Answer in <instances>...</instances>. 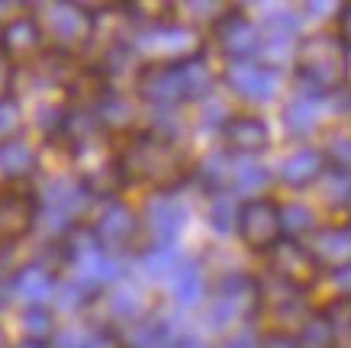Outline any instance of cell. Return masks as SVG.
<instances>
[{"mask_svg": "<svg viewBox=\"0 0 351 348\" xmlns=\"http://www.w3.org/2000/svg\"><path fill=\"white\" fill-rule=\"evenodd\" d=\"M261 348H297V342L287 336H265L261 332Z\"/></svg>", "mask_w": 351, "mask_h": 348, "instance_id": "f546056e", "label": "cell"}, {"mask_svg": "<svg viewBox=\"0 0 351 348\" xmlns=\"http://www.w3.org/2000/svg\"><path fill=\"white\" fill-rule=\"evenodd\" d=\"M16 84H20V68L0 55V104L16 100Z\"/></svg>", "mask_w": 351, "mask_h": 348, "instance_id": "484cf974", "label": "cell"}, {"mask_svg": "<svg viewBox=\"0 0 351 348\" xmlns=\"http://www.w3.org/2000/svg\"><path fill=\"white\" fill-rule=\"evenodd\" d=\"M142 222H145V235H155L158 245L171 242L184 229V203L178 200V194L149 197L142 207Z\"/></svg>", "mask_w": 351, "mask_h": 348, "instance_id": "e0dca14e", "label": "cell"}, {"mask_svg": "<svg viewBox=\"0 0 351 348\" xmlns=\"http://www.w3.org/2000/svg\"><path fill=\"white\" fill-rule=\"evenodd\" d=\"M123 348H129V345H123Z\"/></svg>", "mask_w": 351, "mask_h": 348, "instance_id": "1f68e13d", "label": "cell"}, {"mask_svg": "<svg viewBox=\"0 0 351 348\" xmlns=\"http://www.w3.org/2000/svg\"><path fill=\"white\" fill-rule=\"evenodd\" d=\"M39 23L45 30V39L52 49L81 55L87 45L94 43L97 32V10L81 7V3H39L32 7Z\"/></svg>", "mask_w": 351, "mask_h": 348, "instance_id": "8992f818", "label": "cell"}, {"mask_svg": "<svg viewBox=\"0 0 351 348\" xmlns=\"http://www.w3.org/2000/svg\"><path fill=\"white\" fill-rule=\"evenodd\" d=\"M326 165H329V161H326V155L319 152V146L303 142V146L290 148L287 155L280 159V165H277V171H274V181H280L284 187L306 190L319 181V174L326 171Z\"/></svg>", "mask_w": 351, "mask_h": 348, "instance_id": "2e32d148", "label": "cell"}, {"mask_svg": "<svg viewBox=\"0 0 351 348\" xmlns=\"http://www.w3.org/2000/svg\"><path fill=\"white\" fill-rule=\"evenodd\" d=\"M84 226L110 255H117V258L126 252L142 255V239H145L142 210L132 207L123 194H117V197H97Z\"/></svg>", "mask_w": 351, "mask_h": 348, "instance_id": "3957f363", "label": "cell"}, {"mask_svg": "<svg viewBox=\"0 0 351 348\" xmlns=\"http://www.w3.org/2000/svg\"><path fill=\"white\" fill-rule=\"evenodd\" d=\"M52 45L45 39V30L36 10H16V13H7L0 20V55L10 58L16 68H29L49 52Z\"/></svg>", "mask_w": 351, "mask_h": 348, "instance_id": "52a82bcc", "label": "cell"}, {"mask_svg": "<svg viewBox=\"0 0 351 348\" xmlns=\"http://www.w3.org/2000/svg\"><path fill=\"white\" fill-rule=\"evenodd\" d=\"M309 248L316 255V262L322 264L326 277L348 268L351 264V216L348 220H335V222H326L313 239H309Z\"/></svg>", "mask_w": 351, "mask_h": 348, "instance_id": "9a60e30c", "label": "cell"}, {"mask_svg": "<svg viewBox=\"0 0 351 348\" xmlns=\"http://www.w3.org/2000/svg\"><path fill=\"white\" fill-rule=\"evenodd\" d=\"M58 271L43 258L26 262L23 268L10 271V297L16 306H52L58 290Z\"/></svg>", "mask_w": 351, "mask_h": 348, "instance_id": "4fadbf2b", "label": "cell"}, {"mask_svg": "<svg viewBox=\"0 0 351 348\" xmlns=\"http://www.w3.org/2000/svg\"><path fill=\"white\" fill-rule=\"evenodd\" d=\"M113 159L123 190H145L149 197L178 194L197 178L193 155L158 126H138L129 136L113 139Z\"/></svg>", "mask_w": 351, "mask_h": 348, "instance_id": "6da1fadb", "label": "cell"}, {"mask_svg": "<svg viewBox=\"0 0 351 348\" xmlns=\"http://www.w3.org/2000/svg\"><path fill=\"white\" fill-rule=\"evenodd\" d=\"M290 71L309 94L339 97L348 87L351 78V52L341 45L335 30L309 32L300 39L297 58H293Z\"/></svg>", "mask_w": 351, "mask_h": 348, "instance_id": "7a4b0ae2", "label": "cell"}, {"mask_svg": "<svg viewBox=\"0 0 351 348\" xmlns=\"http://www.w3.org/2000/svg\"><path fill=\"white\" fill-rule=\"evenodd\" d=\"M332 30H335V36L341 39V45L351 52V3H345V7L335 10V26H332Z\"/></svg>", "mask_w": 351, "mask_h": 348, "instance_id": "f1b7e54d", "label": "cell"}, {"mask_svg": "<svg viewBox=\"0 0 351 348\" xmlns=\"http://www.w3.org/2000/svg\"><path fill=\"white\" fill-rule=\"evenodd\" d=\"M94 332L97 326H90V323H68V326H62L55 332L52 348H87Z\"/></svg>", "mask_w": 351, "mask_h": 348, "instance_id": "d4e9b609", "label": "cell"}, {"mask_svg": "<svg viewBox=\"0 0 351 348\" xmlns=\"http://www.w3.org/2000/svg\"><path fill=\"white\" fill-rule=\"evenodd\" d=\"M261 43H265V26L258 20H252V16L245 10H239V7H229V10L219 16V23L213 26V45L219 49L226 65L258 58Z\"/></svg>", "mask_w": 351, "mask_h": 348, "instance_id": "30bf717a", "label": "cell"}, {"mask_svg": "<svg viewBox=\"0 0 351 348\" xmlns=\"http://www.w3.org/2000/svg\"><path fill=\"white\" fill-rule=\"evenodd\" d=\"M94 300H100V297L90 290L87 284H81L77 277L71 275H62L58 277V290H55V300H52V310L55 313H81L84 306H90Z\"/></svg>", "mask_w": 351, "mask_h": 348, "instance_id": "603a6c76", "label": "cell"}, {"mask_svg": "<svg viewBox=\"0 0 351 348\" xmlns=\"http://www.w3.org/2000/svg\"><path fill=\"white\" fill-rule=\"evenodd\" d=\"M326 104H329V97L303 91V94H297V97H290L287 100V106H284V123H287V129L300 139L319 136L322 129L329 126V119L322 116V106Z\"/></svg>", "mask_w": 351, "mask_h": 348, "instance_id": "ac0fdd59", "label": "cell"}, {"mask_svg": "<svg viewBox=\"0 0 351 348\" xmlns=\"http://www.w3.org/2000/svg\"><path fill=\"white\" fill-rule=\"evenodd\" d=\"M20 106H16V100H10V104H0V142L3 139H10L13 132H20Z\"/></svg>", "mask_w": 351, "mask_h": 348, "instance_id": "4316f807", "label": "cell"}, {"mask_svg": "<svg viewBox=\"0 0 351 348\" xmlns=\"http://www.w3.org/2000/svg\"><path fill=\"white\" fill-rule=\"evenodd\" d=\"M265 271L277 281H284V284L297 287V290H306V294H313L326 281V271L316 262L313 248L300 239H290V235L265 258Z\"/></svg>", "mask_w": 351, "mask_h": 348, "instance_id": "ba28073f", "label": "cell"}, {"mask_svg": "<svg viewBox=\"0 0 351 348\" xmlns=\"http://www.w3.org/2000/svg\"><path fill=\"white\" fill-rule=\"evenodd\" d=\"M223 84L232 91L245 104H267L280 94L284 87V71H277L271 65L248 58V62H232L223 68Z\"/></svg>", "mask_w": 351, "mask_h": 348, "instance_id": "7c38bea8", "label": "cell"}, {"mask_svg": "<svg viewBox=\"0 0 351 348\" xmlns=\"http://www.w3.org/2000/svg\"><path fill=\"white\" fill-rule=\"evenodd\" d=\"M235 239L248 255L267 258L277 245L287 239V222H284V200L277 194H261L239 200L235 213Z\"/></svg>", "mask_w": 351, "mask_h": 348, "instance_id": "277c9868", "label": "cell"}, {"mask_svg": "<svg viewBox=\"0 0 351 348\" xmlns=\"http://www.w3.org/2000/svg\"><path fill=\"white\" fill-rule=\"evenodd\" d=\"M213 348H261V332L239 329V332H232V336H223Z\"/></svg>", "mask_w": 351, "mask_h": 348, "instance_id": "83f0119b", "label": "cell"}, {"mask_svg": "<svg viewBox=\"0 0 351 348\" xmlns=\"http://www.w3.org/2000/svg\"><path fill=\"white\" fill-rule=\"evenodd\" d=\"M293 342H297V348H341L339 332L329 323V316L322 313V306L313 313V319H309L306 326L293 336Z\"/></svg>", "mask_w": 351, "mask_h": 348, "instance_id": "cb8c5ba5", "label": "cell"}, {"mask_svg": "<svg viewBox=\"0 0 351 348\" xmlns=\"http://www.w3.org/2000/svg\"><path fill=\"white\" fill-rule=\"evenodd\" d=\"M219 142H223V152L232 159H258L271 148L274 136H271V126L261 113L232 110V116L219 126Z\"/></svg>", "mask_w": 351, "mask_h": 348, "instance_id": "8fae6325", "label": "cell"}, {"mask_svg": "<svg viewBox=\"0 0 351 348\" xmlns=\"http://www.w3.org/2000/svg\"><path fill=\"white\" fill-rule=\"evenodd\" d=\"M13 348H52V342H39V338H16Z\"/></svg>", "mask_w": 351, "mask_h": 348, "instance_id": "4dcf8cb0", "label": "cell"}, {"mask_svg": "<svg viewBox=\"0 0 351 348\" xmlns=\"http://www.w3.org/2000/svg\"><path fill=\"white\" fill-rule=\"evenodd\" d=\"M16 329L20 338H39V342H52L58 332V313L52 306H20L16 313Z\"/></svg>", "mask_w": 351, "mask_h": 348, "instance_id": "7402d4cb", "label": "cell"}, {"mask_svg": "<svg viewBox=\"0 0 351 348\" xmlns=\"http://www.w3.org/2000/svg\"><path fill=\"white\" fill-rule=\"evenodd\" d=\"M36 232H39L36 181H26V184L0 181V252L20 248Z\"/></svg>", "mask_w": 351, "mask_h": 348, "instance_id": "5b68a950", "label": "cell"}, {"mask_svg": "<svg viewBox=\"0 0 351 348\" xmlns=\"http://www.w3.org/2000/svg\"><path fill=\"white\" fill-rule=\"evenodd\" d=\"M313 194H316V210L319 213H332V216H341V213L351 210V171L332 168L326 165V171L319 174V181L313 184Z\"/></svg>", "mask_w": 351, "mask_h": 348, "instance_id": "d6986e66", "label": "cell"}, {"mask_svg": "<svg viewBox=\"0 0 351 348\" xmlns=\"http://www.w3.org/2000/svg\"><path fill=\"white\" fill-rule=\"evenodd\" d=\"M39 159H43V146L26 129H20L0 142V178L16 184L39 181Z\"/></svg>", "mask_w": 351, "mask_h": 348, "instance_id": "5bb4252c", "label": "cell"}, {"mask_svg": "<svg viewBox=\"0 0 351 348\" xmlns=\"http://www.w3.org/2000/svg\"><path fill=\"white\" fill-rule=\"evenodd\" d=\"M181 332L174 329V323L158 313H152L145 323H138L136 329H129L126 345L129 348H178L181 345Z\"/></svg>", "mask_w": 351, "mask_h": 348, "instance_id": "ffe728a7", "label": "cell"}, {"mask_svg": "<svg viewBox=\"0 0 351 348\" xmlns=\"http://www.w3.org/2000/svg\"><path fill=\"white\" fill-rule=\"evenodd\" d=\"M100 310L107 316V329H136L138 323L155 313L149 300V290H145V281L142 277H129L123 275L113 287H107L100 294Z\"/></svg>", "mask_w": 351, "mask_h": 348, "instance_id": "9c48e42d", "label": "cell"}, {"mask_svg": "<svg viewBox=\"0 0 351 348\" xmlns=\"http://www.w3.org/2000/svg\"><path fill=\"white\" fill-rule=\"evenodd\" d=\"M319 152L332 168L351 171V119H329V126L319 132Z\"/></svg>", "mask_w": 351, "mask_h": 348, "instance_id": "44dd1931", "label": "cell"}]
</instances>
